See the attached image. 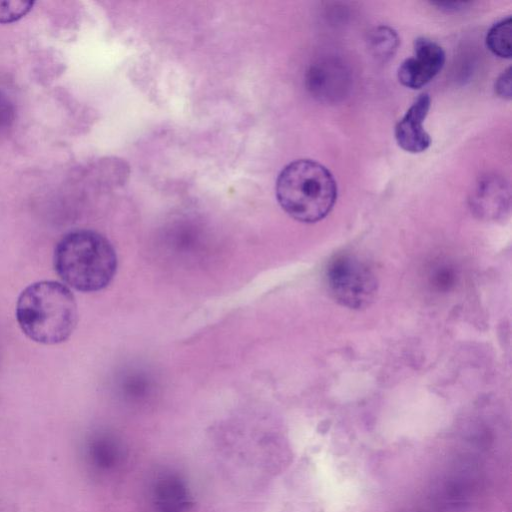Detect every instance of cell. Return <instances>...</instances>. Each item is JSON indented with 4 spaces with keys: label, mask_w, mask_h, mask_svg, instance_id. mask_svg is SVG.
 I'll return each mask as SVG.
<instances>
[{
    "label": "cell",
    "mask_w": 512,
    "mask_h": 512,
    "mask_svg": "<svg viewBox=\"0 0 512 512\" xmlns=\"http://www.w3.org/2000/svg\"><path fill=\"white\" fill-rule=\"evenodd\" d=\"M16 319L31 340L53 345L66 341L78 322V308L71 290L52 280L35 282L18 297Z\"/></svg>",
    "instance_id": "6da1fadb"
},
{
    "label": "cell",
    "mask_w": 512,
    "mask_h": 512,
    "mask_svg": "<svg viewBox=\"0 0 512 512\" xmlns=\"http://www.w3.org/2000/svg\"><path fill=\"white\" fill-rule=\"evenodd\" d=\"M53 264L58 276L81 292L107 287L117 270L114 247L100 233L79 229L65 234L56 244Z\"/></svg>",
    "instance_id": "7a4b0ae2"
},
{
    "label": "cell",
    "mask_w": 512,
    "mask_h": 512,
    "mask_svg": "<svg viewBox=\"0 0 512 512\" xmlns=\"http://www.w3.org/2000/svg\"><path fill=\"white\" fill-rule=\"evenodd\" d=\"M276 197L293 219L315 223L325 218L337 199V184L322 164L299 159L286 165L276 181Z\"/></svg>",
    "instance_id": "3957f363"
},
{
    "label": "cell",
    "mask_w": 512,
    "mask_h": 512,
    "mask_svg": "<svg viewBox=\"0 0 512 512\" xmlns=\"http://www.w3.org/2000/svg\"><path fill=\"white\" fill-rule=\"evenodd\" d=\"M325 279L333 299L349 309L369 306L377 292V279L372 269L354 255L342 254L331 260Z\"/></svg>",
    "instance_id": "277c9868"
},
{
    "label": "cell",
    "mask_w": 512,
    "mask_h": 512,
    "mask_svg": "<svg viewBox=\"0 0 512 512\" xmlns=\"http://www.w3.org/2000/svg\"><path fill=\"white\" fill-rule=\"evenodd\" d=\"M445 52L436 42L419 37L414 41V55L399 66V82L408 88L419 89L429 83L443 68Z\"/></svg>",
    "instance_id": "5b68a950"
},
{
    "label": "cell",
    "mask_w": 512,
    "mask_h": 512,
    "mask_svg": "<svg viewBox=\"0 0 512 512\" xmlns=\"http://www.w3.org/2000/svg\"><path fill=\"white\" fill-rule=\"evenodd\" d=\"M306 82L314 97L324 102H336L346 95L350 74L338 59L325 58L310 67Z\"/></svg>",
    "instance_id": "8992f818"
},
{
    "label": "cell",
    "mask_w": 512,
    "mask_h": 512,
    "mask_svg": "<svg viewBox=\"0 0 512 512\" xmlns=\"http://www.w3.org/2000/svg\"><path fill=\"white\" fill-rule=\"evenodd\" d=\"M431 106L428 93H422L412 103L402 119L396 124L394 135L397 144L410 153H421L431 144V138L423 127V122Z\"/></svg>",
    "instance_id": "52a82bcc"
},
{
    "label": "cell",
    "mask_w": 512,
    "mask_h": 512,
    "mask_svg": "<svg viewBox=\"0 0 512 512\" xmlns=\"http://www.w3.org/2000/svg\"><path fill=\"white\" fill-rule=\"evenodd\" d=\"M469 201L472 211L480 218L486 220L502 218L510 206L508 183L496 175L485 176L475 185Z\"/></svg>",
    "instance_id": "ba28073f"
},
{
    "label": "cell",
    "mask_w": 512,
    "mask_h": 512,
    "mask_svg": "<svg viewBox=\"0 0 512 512\" xmlns=\"http://www.w3.org/2000/svg\"><path fill=\"white\" fill-rule=\"evenodd\" d=\"M367 46L370 54L380 62H386L396 53L399 37L394 29L378 26L368 34Z\"/></svg>",
    "instance_id": "9c48e42d"
},
{
    "label": "cell",
    "mask_w": 512,
    "mask_h": 512,
    "mask_svg": "<svg viewBox=\"0 0 512 512\" xmlns=\"http://www.w3.org/2000/svg\"><path fill=\"white\" fill-rule=\"evenodd\" d=\"M488 49L500 58H511V17L496 22L486 36Z\"/></svg>",
    "instance_id": "30bf717a"
},
{
    "label": "cell",
    "mask_w": 512,
    "mask_h": 512,
    "mask_svg": "<svg viewBox=\"0 0 512 512\" xmlns=\"http://www.w3.org/2000/svg\"><path fill=\"white\" fill-rule=\"evenodd\" d=\"M33 5V1H0V22L9 23L22 18L32 9Z\"/></svg>",
    "instance_id": "8fae6325"
},
{
    "label": "cell",
    "mask_w": 512,
    "mask_h": 512,
    "mask_svg": "<svg viewBox=\"0 0 512 512\" xmlns=\"http://www.w3.org/2000/svg\"><path fill=\"white\" fill-rule=\"evenodd\" d=\"M495 92L503 99H511V67H508L497 78L495 82Z\"/></svg>",
    "instance_id": "7c38bea8"
},
{
    "label": "cell",
    "mask_w": 512,
    "mask_h": 512,
    "mask_svg": "<svg viewBox=\"0 0 512 512\" xmlns=\"http://www.w3.org/2000/svg\"><path fill=\"white\" fill-rule=\"evenodd\" d=\"M469 3L466 2H434L432 5L439 7L445 11H457L466 7Z\"/></svg>",
    "instance_id": "4fadbf2b"
}]
</instances>
